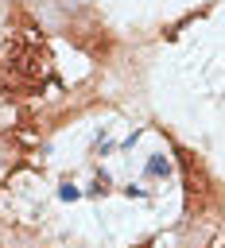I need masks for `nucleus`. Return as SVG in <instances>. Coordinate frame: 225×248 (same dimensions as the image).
<instances>
[{
  "label": "nucleus",
  "mask_w": 225,
  "mask_h": 248,
  "mask_svg": "<svg viewBox=\"0 0 225 248\" xmlns=\"http://www.w3.org/2000/svg\"><path fill=\"white\" fill-rule=\"evenodd\" d=\"M16 105H12V97H4L0 93V132H8V128H16Z\"/></svg>",
  "instance_id": "1"
},
{
  "label": "nucleus",
  "mask_w": 225,
  "mask_h": 248,
  "mask_svg": "<svg viewBox=\"0 0 225 248\" xmlns=\"http://www.w3.org/2000/svg\"><path fill=\"white\" fill-rule=\"evenodd\" d=\"M167 170H171V163H167L163 155H151V159H147V174H151V178H159V174H167Z\"/></svg>",
  "instance_id": "2"
},
{
  "label": "nucleus",
  "mask_w": 225,
  "mask_h": 248,
  "mask_svg": "<svg viewBox=\"0 0 225 248\" xmlns=\"http://www.w3.org/2000/svg\"><path fill=\"white\" fill-rule=\"evenodd\" d=\"M78 194H81V190H78L74 182H62V190H58V198H62V202H74Z\"/></svg>",
  "instance_id": "3"
},
{
  "label": "nucleus",
  "mask_w": 225,
  "mask_h": 248,
  "mask_svg": "<svg viewBox=\"0 0 225 248\" xmlns=\"http://www.w3.org/2000/svg\"><path fill=\"white\" fill-rule=\"evenodd\" d=\"M8 174H12V155H8L4 147H0V182H4Z\"/></svg>",
  "instance_id": "4"
},
{
  "label": "nucleus",
  "mask_w": 225,
  "mask_h": 248,
  "mask_svg": "<svg viewBox=\"0 0 225 248\" xmlns=\"http://www.w3.org/2000/svg\"><path fill=\"white\" fill-rule=\"evenodd\" d=\"M209 248H221V240H213V244H209Z\"/></svg>",
  "instance_id": "5"
}]
</instances>
